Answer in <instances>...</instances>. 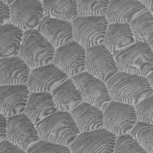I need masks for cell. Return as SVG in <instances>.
<instances>
[{"mask_svg":"<svg viewBox=\"0 0 153 153\" xmlns=\"http://www.w3.org/2000/svg\"><path fill=\"white\" fill-rule=\"evenodd\" d=\"M113 101L136 106L153 93L147 78L118 71L105 82Z\"/></svg>","mask_w":153,"mask_h":153,"instance_id":"obj_1","label":"cell"},{"mask_svg":"<svg viewBox=\"0 0 153 153\" xmlns=\"http://www.w3.org/2000/svg\"><path fill=\"white\" fill-rule=\"evenodd\" d=\"M35 126L40 139L66 146L80 133L69 112L57 111Z\"/></svg>","mask_w":153,"mask_h":153,"instance_id":"obj_2","label":"cell"},{"mask_svg":"<svg viewBox=\"0 0 153 153\" xmlns=\"http://www.w3.org/2000/svg\"><path fill=\"white\" fill-rule=\"evenodd\" d=\"M115 59L119 71L145 78L153 72V52L148 43L136 42Z\"/></svg>","mask_w":153,"mask_h":153,"instance_id":"obj_3","label":"cell"},{"mask_svg":"<svg viewBox=\"0 0 153 153\" xmlns=\"http://www.w3.org/2000/svg\"><path fill=\"white\" fill-rule=\"evenodd\" d=\"M56 48L37 29L24 32L19 56L31 69L52 63Z\"/></svg>","mask_w":153,"mask_h":153,"instance_id":"obj_4","label":"cell"},{"mask_svg":"<svg viewBox=\"0 0 153 153\" xmlns=\"http://www.w3.org/2000/svg\"><path fill=\"white\" fill-rule=\"evenodd\" d=\"M108 25L105 16H79L72 23L74 41L85 50L103 44Z\"/></svg>","mask_w":153,"mask_h":153,"instance_id":"obj_5","label":"cell"},{"mask_svg":"<svg viewBox=\"0 0 153 153\" xmlns=\"http://www.w3.org/2000/svg\"><path fill=\"white\" fill-rule=\"evenodd\" d=\"M137 122L133 105L111 100L103 110V127L116 136L129 134Z\"/></svg>","mask_w":153,"mask_h":153,"instance_id":"obj_6","label":"cell"},{"mask_svg":"<svg viewBox=\"0 0 153 153\" xmlns=\"http://www.w3.org/2000/svg\"><path fill=\"white\" fill-rule=\"evenodd\" d=\"M117 137L104 127L81 132L69 148L72 153H114Z\"/></svg>","mask_w":153,"mask_h":153,"instance_id":"obj_7","label":"cell"},{"mask_svg":"<svg viewBox=\"0 0 153 153\" xmlns=\"http://www.w3.org/2000/svg\"><path fill=\"white\" fill-rule=\"evenodd\" d=\"M84 102L104 110L112 100L106 83L86 71L71 78Z\"/></svg>","mask_w":153,"mask_h":153,"instance_id":"obj_8","label":"cell"},{"mask_svg":"<svg viewBox=\"0 0 153 153\" xmlns=\"http://www.w3.org/2000/svg\"><path fill=\"white\" fill-rule=\"evenodd\" d=\"M86 50L72 41L56 48L53 63L69 78H72L85 70Z\"/></svg>","mask_w":153,"mask_h":153,"instance_id":"obj_9","label":"cell"},{"mask_svg":"<svg viewBox=\"0 0 153 153\" xmlns=\"http://www.w3.org/2000/svg\"><path fill=\"white\" fill-rule=\"evenodd\" d=\"M85 71L105 82L119 71L114 55L101 44L86 50Z\"/></svg>","mask_w":153,"mask_h":153,"instance_id":"obj_10","label":"cell"},{"mask_svg":"<svg viewBox=\"0 0 153 153\" xmlns=\"http://www.w3.org/2000/svg\"><path fill=\"white\" fill-rule=\"evenodd\" d=\"M7 140L27 151L40 138L35 124L23 113L7 118Z\"/></svg>","mask_w":153,"mask_h":153,"instance_id":"obj_11","label":"cell"},{"mask_svg":"<svg viewBox=\"0 0 153 153\" xmlns=\"http://www.w3.org/2000/svg\"><path fill=\"white\" fill-rule=\"evenodd\" d=\"M11 23L24 32L38 27L45 17L42 3L35 0H16L10 5Z\"/></svg>","mask_w":153,"mask_h":153,"instance_id":"obj_12","label":"cell"},{"mask_svg":"<svg viewBox=\"0 0 153 153\" xmlns=\"http://www.w3.org/2000/svg\"><path fill=\"white\" fill-rule=\"evenodd\" d=\"M69 77L53 63L31 70L26 83L30 93H51Z\"/></svg>","mask_w":153,"mask_h":153,"instance_id":"obj_13","label":"cell"},{"mask_svg":"<svg viewBox=\"0 0 153 153\" xmlns=\"http://www.w3.org/2000/svg\"><path fill=\"white\" fill-rule=\"evenodd\" d=\"M30 94L26 84L0 85V113L7 118L25 113Z\"/></svg>","mask_w":153,"mask_h":153,"instance_id":"obj_14","label":"cell"},{"mask_svg":"<svg viewBox=\"0 0 153 153\" xmlns=\"http://www.w3.org/2000/svg\"><path fill=\"white\" fill-rule=\"evenodd\" d=\"M37 30L55 48L74 41L72 23L66 21L45 16Z\"/></svg>","mask_w":153,"mask_h":153,"instance_id":"obj_15","label":"cell"},{"mask_svg":"<svg viewBox=\"0 0 153 153\" xmlns=\"http://www.w3.org/2000/svg\"><path fill=\"white\" fill-rule=\"evenodd\" d=\"M31 70L19 55L1 59L0 85L26 84Z\"/></svg>","mask_w":153,"mask_h":153,"instance_id":"obj_16","label":"cell"},{"mask_svg":"<svg viewBox=\"0 0 153 153\" xmlns=\"http://www.w3.org/2000/svg\"><path fill=\"white\" fill-rule=\"evenodd\" d=\"M146 10L140 1L112 0L110 1L105 17L109 24H130Z\"/></svg>","mask_w":153,"mask_h":153,"instance_id":"obj_17","label":"cell"},{"mask_svg":"<svg viewBox=\"0 0 153 153\" xmlns=\"http://www.w3.org/2000/svg\"><path fill=\"white\" fill-rule=\"evenodd\" d=\"M134 42L136 41L129 24L108 25L103 44L114 57Z\"/></svg>","mask_w":153,"mask_h":153,"instance_id":"obj_18","label":"cell"},{"mask_svg":"<svg viewBox=\"0 0 153 153\" xmlns=\"http://www.w3.org/2000/svg\"><path fill=\"white\" fill-rule=\"evenodd\" d=\"M80 133L103 128V111L82 102L70 112Z\"/></svg>","mask_w":153,"mask_h":153,"instance_id":"obj_19","label":"cell"},{"mask_svg":"<svg viewBox=\"0 0 153 153\" xmlns=\"http://www.w3.org/2000/svg\"><path fill=\"white\" fill-rule=\"evenodd\" d=\"M51 93H30L25 114L36 125L57 112Z\"/></svg>","mask_w":153,"mask_h":153,"instance_id":"obj_20","label":"cell"},{"mask_svg":"<svg viewBox=\"0 0 153 153\" xmlns=\"http://www.w3.org/2000/svg\"><path fill=\"white\" fill-rule=\"evenodd\" d=\"M57 111L71 112L83 102L76 85L71 78L51 92Z\"/></svg>","mask_w":153,"mask_h":153,"instance_id":"obj_21","label":"cell"},{"mask_svg":"<svg viewBox=\"0 0 153 153\" xmlns=\"http://www.w3.org/2000/svg\"><path fill=\"white\" fill-rule=\"evenodd\" d=\"M23 35L24 31L12 23L0 26L1 59L19 55Z\"/></svg>","mask_w":153,"mask_h":153,"instance_id":"obj_22","label":"cell"},{"mask_svg":"<svg viewBox=\"0 0 153 153\" xmlns=\"http://www.w3.org/2000/svg\"><path fill=\"white\" fill-rule=\"evenodd\" d=\"M42 3L44 14L47 17L70 23L79 17L76 1L44 0Z\"/></svg>","mask_w":153,"mask_h":153,"instance_id":"obj_23","label":"cell"},{"mask_svg":"<svg viewBox=\"0 0 153 153\" xmlns=\"http://www.w3.org/2000/svg\"><path fill=\"white\" fill-rule=\"evenodd\" d=\"M136 42L149 43L153 39V15L146 10L130 24Z\"/></svg>","mask_w":153,"mask_h":153,"instance_id":"obj_24","label":"cell"},{"mask_svg":"<svg viewBox=\"0 0 153 153\" xmlns=\"http://www.w3.org/2000/svg\"><path fill=\"white\" fill-rule=\"evenodd\" d=\"M129 134L148 153L153 152V124L138 121Z\"/></svg>","mask_w":153,"mask_h":153,"instance_id":"obj_25","label":"cell"},{"mask_svg":"<svg viewBox=\"0 0 153 153\" xmlns=\"http://www.w3.org/2000/svg\"><path fill=\"white\" fill-rule=\"evenodd\" d=\"M79 17L105 16L110 1H76Z\"/></svg>","mask_w":153,"mask_h":153,"instance_id":"obj_26","label":"cell"},{"mask_svg":"<svg viewBox=\"0 0 153 153\" xmlns=\"http://www.w3.org/2000/svg\"><path fill=\"white\" fill-rule=\"evenodd\" d=\"M114 153H148L130 134L117 137Z\"/></svg>","mask_w":153,"mask_h":153,"instance_id":"obj_27","label":"cell"},{"mask_svg":"<svg viewBox=\"0 0 153 153\" xmlns=\"http://www.w3.org/2000/svg\"><path fill=\"white\" fill-rule=\"evenodd\" d=\"M27 153H72L69 146L40 139L27 151Z\"/></svg>","mask_w":153,"mask_h":153,"instance_id":"obj_28","label":"cell"},{"mask_svg":"<svg viewBox=\"0 0 153 153\" xmlns=\"http://www.w3.org/2000/svg\"><path fill=\"white\" fill-rule=\"evenodd\" d=\"M134 106L138 121L153 124V93Z\"/></svg>","mask_w":153,"mask_h":153,"instance_id":"obj_29","label":"cell"},{"mask_svg":"<svg viewBox=\"0 0 153 153\" xmlns=\"http://www.w3.org/2000/svg\"><path fill=\"white\" fill-rule=\"evenodd\" d=\"M11 19L10 5L0 0V26L11 23Z\"/></svg>","mask_w":153,"mask_h":153,"instance_id":"obj_30","label":"cell"},{"mask_svg":"<svg viewBox=\"0 0 153 153\" xmlns=\"http://www.w3.org/2000/svg\"><path fill=\"white\" fill-rule=\"evenodd\" d=\"M0 153H27L26 151L19 148L7 140L0 142Z\"/></svg>","mask_w":153,"mask_h":153,"instance_id":"obj_31","label":"cell"},{"mask_svg":"<svg viewBox=\"0 0 153 153\" xmlns=\"http://www.w3.org/2000/svg\"><path fill=\"white\" fill-rule=\"evenodd\" d=\"M1 135L0 142L7 140V117L0 113Z\"/></svg>","mask_w":153,"mask_h":153,"instance_id":"obj_32","label":"cell"},{"mask_svg":"<svg viewBox=\"0 0 153 153\" xmlns=\"http://www.w3.org/2000/svg\"><path fill=\"white\" fill-rule=\"evenodd\" d=\"M140 1L148 10H151L152 8H153V1Z\"/></svg>","mask_w":153,"mask_h":153,"instance_id":"obj_33","label":"cell"},{"mask_svg":"<svg viewBox=\"0 0 153 153\" xmlns=\"http://www.w3.org/2000/svg\"><path fill=\"white\" fill-rule=\"evenodd\" d=\"M147 79H148V81L149 82L151 87L153 91V72L147 77Z\"/></svg>","mask_w":153,"mask_h":153,"instance_id":"obj_34","label":"cell"},{"mask_svg":"<svg viewBox=\"0 0 153 153\" xmlns=\"http://www.w3.org/2000/svg\"><path fill=\"white\" fill-rule=\"evenodd\" d=\"M148 44H149V46H150V47H151V50L153 52V39L151 40Z\"/></svg>","mask_w":153,"mask_h":153,"instance_id":"obj_35","label":"cell"},{"mask_svg":"<svg viewBox=\"0 0 153 153\" xmlns=\"http://www.w3.org/2000/svg\"><path fill=\"white\" fill-rule=\"evenodd\" d=\"M150 11H151V13H152V15H153V8H152V9H151Z\"/></svg>","mask_w":153,"mask_h":153,"instance_id":"obj_36","label":"cell"},{"mask_svg":"<svg viewBox=\"0 0 153 153\" xmlns=\"http://www.w3.org/2000/svg\"><path fill=\"white\" fill-rule=\"evenodd\" d=\"M151 153H153V152H151Z\"/></svg>","mask_w":153,"mask_h":153,"instance_id":"obj_37","label":"cell"}]
</instances>
